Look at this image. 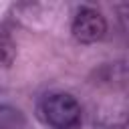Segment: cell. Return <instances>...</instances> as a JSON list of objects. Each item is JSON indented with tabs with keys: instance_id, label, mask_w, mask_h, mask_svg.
I'll use <instances>...</instances> for the list:
<instances>
[{
	"instance_id": "1",
	"label": "cell",
	"mask_w": 129,
	"mask_h": 129,
	"mask_svg": "<svg viewBox=\"0 0 129 129\" xmlns=\"http://www.w3.org/2000/svg\"><path fill=\"white\" fill-rule=\"evenodd\" d=\"M42 117L54 129H77L81 125V105L69 93H50L42 101Z\"/></svg>"
},
{
	"instance_id": "2",
	"label": "cell",
	"mask_w": 129,
	"mask_h": 129,
	"mask_svg": "<svg viewBox=\"0 0 129 129\" xmlns=\"http://www.w3.org/2000/svg\"><path fill=\"white\" fill-rule=\"evenodd\" d=\"M71 30H73V36L79 42L91 44V42H97L105 36L107 22H105L101 12H97L93 8H81L73 18Z\"/></svg>"
},
{
	"instance_id": "3",
	"label": "cell",
	"mask_w": 129,
	"mask_h": 129,
	"mask_svg": "<svg viewBox=\"0 0 129 129\" xmlns=\"http://www.w3.org/2000/svg\"><path fill=\"white\" fill-rule=\"evenodd\" d=\"M14 56H16L14 40L6 32H0V67H10L14 62Z\"/></svg>"
}]
</instances>
